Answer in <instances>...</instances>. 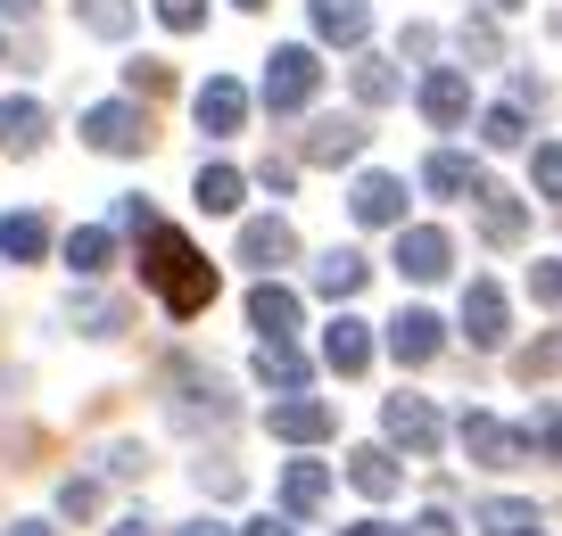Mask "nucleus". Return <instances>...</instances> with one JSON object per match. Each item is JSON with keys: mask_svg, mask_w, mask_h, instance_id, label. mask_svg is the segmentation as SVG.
<instances>
[{"mask_svg": "<svg viewBox=\"0 0 562 536\" xmlns=\"http://www.w3.org/2000/svg\"><path fill=\"white\" fill-rule=\"evenodd\" d=\"M140 273H149V289L166 297V313H207L215 306V264L199 256L175 224H149V231H140Z\"/></svg>", "mask_w": 562, "mask_h": 536, "instance_id": "obj_1", "label": "nucleus"}, {"mask_svg": "<svg viewBox=\"0 0 562 536\" xmlns=\"http://www.w3.org/2000/svg\"><path fill=\"white\" fill-rule=\"evenodd\" d=\"M315 83H323V58L306 50V42L265 58V107H273V116H299V107L315 100Z\"/></svg>", "mask_w": 562, "mask_h": 536, "instance_id": "obj_2", "label": "nucleus"}, {"mask_svg": "<svg viewBox=\"0 0 562 536\" xmlns=\"http://www.w3.org/2000/svg\"><path fill=\"white\" fill-rule=\"evenodd\" d=\"M83 140L100 157H140V149H149V107H140V100H100L83 116Z\"/></svg>", "mask_w": 562, "mask_h": 536, "instance_id": "obj_3", "label": "nucleus"}, {"mask_svg": "<svg viewBox=\"0 0 562 536\" xmlns=\"http://www.w3.org/2000/svg\"><path fill=\"white\" fill-rule=\"evenodd\" d=\"M463 454L472 463H488V470H513V463H529V437L513 430V421H496V413H463Z\"/></svg>", "mask_w": 562, "mask_h": 536, "instance_id": "obj_4", "label": "nucleus"}, {"mask_svg": "<svg viewBox=\"0 0 562 536\" xmlns=\"http://www.w3.org/2000/svg\"><path fill=\"white\" fill-rule=\"evenodd\" d=\"M265 430H273L281 446H315V437H331V430H339V413H331L323 397H299V388H290V397L265 413Z\"/></svg>", "mask_w": 562, "mask_h": 536, "instance_id": "obj_5", "label": "nucleus"}, {"mask_svg": "<svg viewBox=\"0 0 562 536\" xmlns=\"http://www.w3.org/2000/svg\"><path fill=\"white\" fill-rule=\"evenodd\" d=\"M381 430L397 437L405 454H439V437H447V421L430 413V397H389L381 404Z\"/></svg>", "mask_w": 562, "mask_h": 536, "instance_id": "obj_6", "label": "nucleus"}, {"mask_svg": "<svg viewBox=\"0 0 562 536\" xmlns=\"http://www.w3.org/2000/svg\"><path fill=\"white\" fill-rule=\"evenodd\" d=\"M422 116L439 124V133H456V124L472 116V75L463 67H430L422 75Z\"/></svg>", "mask_w": 562, "mask_h": 536, "instance_id": "obj_7", "label": "nucleus"}, {"mask_svg": "<svg viewBox=\"0 0 562 536\" xmlns=\"http://www.w3.org/2000/svg\"><path fill=\"white\" fill-rule=\"evenodd\" d=\"M199 133H207V140H232V133H240V124H248V91L240 83H232V75H215V83H199Z\"/></svg>", "mask_w": 562, "mask_h": 536, "instance_id": "obj_8", "label": "nucleus"}, {"mask_svg": "<svg viewBox=\"0 0 562 536\" xmlns=\"http://www.w3.org/2000/svg\"><path fill=\"white\" fill-rule=\"evenodd\" d=\"M439 346H447V322H439V313H422V306H405L397 322H389V355H397L405 372H414V364H430V355H439Z\"/></svg>", "mask_w": 562, "mask_h": 536, "instance_id": "obj_9", "label": "nucleus"}, {"mask_svg": "<svg viewBox=\"0 0 562 536\" xmlns=\"http://www.w3.org/2000/svg\"><path fill=\"white\" fill-rule=\"evenodd\" d=\"M447 264H456V248H447V231H439V224L397 231V273H405V281H439Z\"/></svg>", "mask_w": 562, "mask_h": 536, "instance_id": "obj_10", "label": "nucleus"}, {"mask_svg": "<svg viewBox=\"0 0 562 536\" xmlns=\"http://www.w3.org/2000/svg\"><path fill=\"white\" fill-rule=\"evenodd\" d=\"M505 289H496V281H472V289H463V339L472 346H505Z\"/></svg>", "mask_w": 562, "mask_h": 536, "instance_id": "obj_11", "label": "nucleus"}, {"mask_svg": "<svg viewBox=\"0 0 562 536\" xmlns=\"http://www.w3.org/2000/svg\"><path fill=\"white\" fill-rule=\"evenodd\" d=\"M480 240L488 248H521V231H529V215H521V198H505L496 182H480Z\"/></svg>", "mask_w": 562, "mask_h": 536, "instance_id": "obj_12", "label": "nucleus"}, {"mask_svg": "<svg viewBox=\"0 0 562 536\" xmlns=\"http://www.w3.org/2000/svg\"><path fill=\"white\" fill-rule=\"evenodd\" d=\"M290 256H299V231L281 224V215L240 224V264H265V273H273V264H290Z\"/></svg>", "mask_w": 562, "mask_h": 536, "instance_id": "obj_13", "label": "nucleus"}, {"mask_svg": "<svg viewBox=\"0 0 562 536\" xmlns=\"http://www.w3.org/2000/svg\"><path fill=\"white\" fill-rule=\"evenodd\" d=\"M348 207H356V224H372V231H381V224H405V182H397V173H364Z\"/></svg>", "mask_w": 562, "mask_h": 536, "instance_id": "obj_14", "label": "nucleus"}, {"mask_svg": "<svg viewBox=\"0 0 562 536\" xmlns=\"http://www.w3.org/2000/svg\"><path fill=\"white\" fill-rule=\"evenodd\" d=\"M323 364H331V372H339V380H356V372H364V364H372V330H364V322H356V313H339V322H331V330H323Z\"/></svg>", "mask_w": 562, "mask_h": 536, "instance_id": "obj_15", "label": "nucleus"}, {"mask_svg": "<svg viewBox=\"0 0 562 536\" xmlns=\"http://www.w3.org/2000/svg\"><path fill=\"white\" fill-rule=\"evenodd\" d=\"M248 322H257L265 339H290V330H299V289H281V281H257V289H248Z\"/></svg>", "mask_w": 562, "mask_h": 536, "instance_id": "obj_16", "label": "nucleus"}, {"mask_svg": "<svg viewBox=\"0 0 562 536\" xmlns=\"http://www.w3.org/2000/svg\"><path fill=\"white\" fill-rule=\"evenodd\" d=\"M42 133H50V116H42V100H0V149L9 157H34Z\"/></svg>", "mask_w": 562, "mask_h": 536, "instance_id": "obj_17", "label": "nucleus"}, {"mask_svg": "<svg viewBox=\"0 0 562 536\" xmlns=\"http://www.w3.org/2000/svg\"><path fill=\"white\" fill-rule=\"evenodd\" d=\"M356 149H364V124L356 116H323L315 133H306V166H348Z\"/></svg>", "mask_w": 562, "mask_h": 536, "instance_id": "obj_18", "label": "nucleus"}, {"mask_svg": "<svg viewBox=\"0 0 562 536\" xmlns=\"http://www.w3.org/2000/svg\"><path fill=\"white\" fill-rule=\"evenodd\" d=\"M348 479H356V495L389 503V495H397V479H405V470H397V454H389V446H356V454H348Z\"/></svg>", "mask_w": 562, "mask_h": 536, "instance_id": "obj_19", "label": "nucleus"}, {"mask_svg": "<svg viewBox=\"0 0 562 536\" xmlns=\"http://www.w3.org/2000/svg\"><path fill=\"white\" fill-rule=\"evenodd\" d=\"M0 256L9 264H42L50 256V215H0Z\"/></svg>", "mask_w": 562, "mask_h": 536, "instance_id": "obj_20", "label": "nucleus"}, {"mask_svg": "<svg viewBox=\"0 0 562 536\" xmlns=\"http://www.w3.org/2000/svg\"><path fill=\"white\" fill-rule=\"evenodd\" d=\"M422 182H430V191H439V198H472L480 182H488V173H480V166H472V157H463V149H439V157H430V166H422Z\"/></svg>", "mask_w": 562, "mask_h": 536, "instance_id": "obj_21", "label": "nucleus"}, {"mask_svg": "<svg viewBox=\"0 0 562 536\" xmlns=\"http://www.w3.org/2000/svg\"><path fill=\"white\" fill-rule=\"evenodd\" d=\"M315 34H323V42H348V50H356V42L372 34V9H364V0H315Z\"/></svg>", "mask_w": 562, "mask_h": 536, "instance_id": "obj_22", "label": "nucleus"}, {"mask_svg": "<svg viewBox=\"0 0 562 536\" xmlns=\"http://www.w3.org/2000/svg\"><path fill=\"white\" fill-rule=\"evenodd\" d=\"M67 264H75L83 281H100L108 264H116V231H108V224H83V231H67Z\"/></svg>", "mask_w": 562, "mask_h": 536, "instance_id": "obj_23", "label": "nucleus"}, {"mask_svg": "<svg viewBox=\"0 0 562 536\" xmlns=\"http://www.w3.org/2000/svg\"><path fill=\"white\" fill-rule=\"evenodd\" d=\"M257 380L290 397V388H306V355H299L290 339H265V346H257Z\"/></svg>", "mask_w": 562, "mask_h": 536, "instance_id": "obj_24", "label": "nucleus"}, {"mask_svg": "<svg viewBox=\"0 0 562 536\" xmlns=\"http://www.w3.org/2000/svg\"><path fill=\"white\" fill-rule=\"evenodd\" d=\"M364 281H372V264L356 256V248H331V256L315 264V289H323V297H356Z\"/></svg>", "mask_w": 562, "mask_h": 536, "instance_id": "obj_25", "label": "nucleus"}, {"mask_svg": "<svg viewBox=\"0 0 562 536\" xmlns=\"http://www.w3.org/2000/svg\"><path fill=\"white\" fill-rule=\"evenodd\" d=\"M472 520L488 536H521V528H538V503H521V495H488V503H472Z\"/></svg>", "mask_w": 562, "mask_h": 536, "instance_id": "obj_26", "label": "nucleus"}, {"mask_svg": "<svg viewBox=\"0 0 562 536\" xmlns=\"http://www.w3.org/2000/svg\"><path fill=\"white\" fill-rule=\"evenodd\" d=\"M323 495H331V470H323V463H290L281 503H290V512H323Z\"/></svg>", "mask_w": 562, "mask_h": 536, "instance_id": "obj_27", "label": "nucleus"}, {"mask_svg": "<svg viewBox=\"0 0 562 536\" xmlns=\"http://www.w3.org/2000/svg\"><path fill=\"white\" fill-rule=\"evenodd\" d=\"M75 18H83V34L124 42V34H133V0H75Z\"/></svg>", "mask_w": 562, "mask_h": 536, "instance_id": "obj_28", "label": "nucleus"}, {"mask_svg": "<svg viewBox=\"0 0 562 536\" xmlns=\"http://www.w3.org/2000/svg\"><path fill=\"white\" fill-rule=\"evenodd\" d=\"M240 198H248V182L232 166H199V207H207V215H232Z\"/></svg>", "mask_w": 562, "mask_h": 536, "instance_id": "obj_29", "label": "nucleus"}, {"mask_svg": "<svg viewBox=\"0 0 562 536\" xmlns=\"http://www.w3.org/2000/svg\"><path fill=\"white\" fill-rule=\"evenodd\" d=\"M356 100L389 107V100H397V67H389V58H356Z\"/></svg>", "mask_w": 562, "mask_h": 536, "instance_id": "obj_30", "label": "nucleus"}, {"mask_svg": "<svg viewBox=\"0 0 562 536\" xmlns=\"http://www.w3.org/2000/svg\"><path fill=\"white\" fill-rule=\"evenodd\" d=\"M480 140H488V149H521V140H529V116H521V107H488V116H480Z\"/></svg>", "mask_w": 562, "mask_h": 536, "instance_id": "obj_31", "label": "nucleus"}, {"mask_svg": "<svg viewBox=\"0 0 562 536\" xmlns=\"http://www.w3.org/2000/svg\"><path fill=\"white\" fill-rule=\"evenodd\" d=\"M124 83H133V100H166V91H175V67H158V58H133V67H124Z\"/></svg>", "mask_w": 562, "mask_h": 536, "instance_id": "obj_32", "label": "nucleus"}, {"mask_svg": "<svg viewBox=\"0 0 562 536\" xmlns=\"http://www.w3.org/2000/svg\"><path fill=\"white\" fill-rule=\"evenodd\" d=\"M75 330L108 339V330H124V306H116V297H83V306H75Z\"/></svg>", "mask_w": 562, "mask_h": 536, "instance_id": "obj_33", "label": "nucleus"}, {"mask_svg": "<svg viewBox=\"0 0 562 536\" xmlns=\"http://www.w3.org/2000/svg\"><path fill=\"white\" fill-rule=\"evenodd\" d=\"M521 437H529V454H554V463H562V404H546V413L529 421Z\"/></svg>", "mask_w": 562, "mask_h": 536, "instance_id": "obj_34", "label": "nucleus"}, {"mask_svg": "<svg viewBox=\"0 0 562 536\" xmlns=\"http://www.w3.org/2000/svg\"><path fill=\"white\" fill-rule=\"evenodd\" d=\"M554 372H562V330H554V339H538V346L521 355V380H554Z\"/></svg>", "mask_w": 562, "mask_h": 536, "instance_id": "obj_35", "label": "nucleus"}, {"mask_svg": "<svg viewBox=\"0 0 562 536\" xmlns=\"http://www.w3.org/2000/svg\"><path fill=\"white\" fill-rule=\"evenodd\" d=\"M529 182H538V198H562V140H546V149H538Z\"/></svg>", "mask_w": 562, "mask_h": 536, "instance_id": "obj_36", "label": "nucleus"}, {"mask_svg": "<svg viewBox=\"0 0 562 536\" xmlns=\"http://www.w3.org/2000/svg\"><path fill=\"white\" fill-rule=\"evenodd\" d=\"M58 512H67V520H91V512H100V487H91V479H67V487H58Z\"/></svg>", "mask_w": 562, "mask_h": 536, "instance_id": "obj_37", "label": "nucleus"}, {"mask_svg": "<svg viewBox=\"0 0 562 536\" xmlns=\"http://www.w3.org/2000/svg\"><path fill=\"white\" fill-rule=\"evenodd\" d=\"M158 18L175 25V34H199V25H207V0H158Z\"/></svg>", "mask_w": 562, "mask_h": 536, "instance_id": "obj_38", "label": "nucleus"}, {"mask_svg": "<svg viewBox=\"0 0 562 536\" xmlns=\"http://www.w3.org/2000/svg\"><path fill=\"white\" fill-rule=\"evenodd\" d=\"M529 297H538V306H562V264H529Z\"/></svg>", "mask_w": 562, "mask_h": 536, "instance_id": "obj_39", "label": "nucleus"}, {"mask_svg": "<svg viewBox=\"0 0 562 536\" xmlns=\"http://www.w3.org/2000/svg\"><path fill=\"white\" fill-rule=\"evenodd\" d=\"M257 182H265V191H290V182H299V166H290V157H265Z\"/></svg>", "mask_w": 562, "mask_h": 536, "instance_id": "obj_40", "label": "nucleus"}, {"mask_svg": "<svg viewBox=\"0 0 562 536\" xmlns=\"http://www.w3.org/2000/svg\"><path fill=\"white\" fill-rule=\"evenodd\" d=\"M108 470H116V479H140V470H149V454H140V446H116V454H108Z\"/></svg>", "mask_w": 562, "mask_h": 536, "instance_id": "obj_41", "label": "nucleus"}, {"mask_svg": "<svg viewBox=\"0 0 562 536\" xmlns=\"http://www.w3.org/2000/svg\"><path fill=\"white\" fill-rule=\"evenodd\" d=\"M463 58H496V34H488V25H463Z\"/></svg>", "mask_w": 562, "mask_h": 536, "instance_id": "obj_42", "label": "nucleus"}, {"mask_svg": "<svg viewBox=\"0 0 562 536\" xmlns=\"http://www.w3.org/2000/svg\"><path fill=\"white\" fill-rule=\"evenodd\" d=\"M414 536H456V520H447V512H422V520H414Z\"/></svg>", "mask_w": 562, "mask_h": 536, "instance_id": "obj_43", "label": "nucleus"}, {"mask_svg": "<svg viewBox=\"0 0 562 536\" xmlns=\"http://www.w3.org/2000/svg\"><path fill=\"white\" fill-rule=\"evenodd\" d=\"M339 536H405V528H389V520H356V528H339Z\"/></svg>", "mask_w": 562, "mask_h": 536, "instance_id": "obj_44", "label": "nucleus"}, {"mask_svg": "<svg viewBox=\"0 0 562 536\" xmlns=\"http://www.w3.org/2000/svg\"><path fill=\"white\" fill-rule=\"evenodd\" d=\"M42 0H0V18H34Z\"/></svg>", "mask_w": 562, "mask_h": 536, "instance_id": "obj_45", "label": "nucleus"}, {"mask_svg": "<svg viewBox=\"0 0 562 536\" xmlns=\"http://www.w3.org/2000/svg\"><path fill=\"white\" fill-rule=\"evenodd\" d=\"M248 536H290V528H281V520H248Z\"/></svg>", "mask_w": 562, "mask_h": 536, "instance_id": "obj_46", "label": "nucleus"}, {"mask_svg": "<svg viewBox=\"0 0 562 536\" xmlns=\"http://www.w3.org/2000/svg\"><path fill=\"white\" fill-rule=\"evenodd\" d=\"M9 536H58V528H50V520H25V528H9Z\"/></svg>", "mask_w": 562, "mask_h": 536, "instance_id": "obj_47", "label": "nucleus"}, {"mask_svg": "<svg viewBox=\"0 0 562 536\" xmlns=\"http://www.w3.org/2000/svg\"><path fill=\"white\" fill-rule=\"evenodd\" d=\"M116 536H149V520H116Z\"/></svg>", "mask_w": 562, "mask_h": 536, "instance_id": "obj_48", "label": "nucleus"}, {"mask_svg": "<svg viewBox=\"0 0 562 536\" xmlns=\"http://www.w3.org/2000/svg\"><path fill=\"white\" fill-rule=\"evenodd\" d=\"M182 536H232V528H215V520H199V528H182Z\"/></svg>", "mask_w": 562, "mask_h": 536, "instance_id": "obj_49", "label": "nucleus"}, {"mask_svg": "<svg viewBox=\"0 0 562 536\" xmlns=\"http://www.w3.org/2000/svg\"><path fill=\"white\" fill-rule=\"evenodd\" d=\"M488 9H521V0H488Z\"/></svg>", "mask_w": 562, "mask_h": 536, "instance_id": "obj_50", "label": "nucleus"}, {"mask_svg": "<svg viewBox=\"0 0 562 536\" xmlns=\"http://www.w3.org/2000/svg\"><path fill=\"white\" fill-rule=\"evenodd\" d=\"M240 9H265V0H240Z\"/></svg>", "mask_w": 562, "mask_h": 536, "instance_id": "obj_51", "label": "nucleus"}, {"mask_svg": "<svg viewBox=\"0 0 562 536\" xmlns=\"http://www.w3.org/2000/svg\"><path fill=\"white\" fill-rule=\"evenodd\" d=\"M521 536H546V528H521Z\"/></svg>", "mask_w": 562, "mask_h": 536, "instance_id": "obj_52", "label": "nucleus"}]
</instances>
